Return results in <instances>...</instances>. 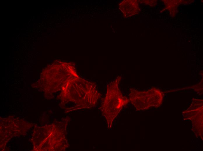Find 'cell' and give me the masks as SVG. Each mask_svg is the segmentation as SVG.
<instances>
[{"mask_svg":"<svg viewBox=\"0 0 203 151\" xmlns=\"http://www.w3.org/2000/svg\"><path fill=\"white\" fill-rule=\"evenodd\" d=\"M121 79V76L118 75L108 85L107 91L100 107L109 128L111 127L114 119L123 107L130 101L128 98L123 95L119 88Z\"/></svg>","mask_w":203,"mask_h":151,"instance_id":"6da1fadb","label":"cell"},{"mask_svg":"<svg viewBox=\"0 0 203 151\" xmlns=\"http://www.w3.org/2000/svg\"><path fill=\"white\" fill-rule=\"evenodd\" d=\"M129 100L137 110H145L150 107L149 96L147 91H139L131 88Z\"/></svg>","mask_w":203,"mask_h":151,"instance_id":"7a4b0ae2","label":"cell"},{"mask_svg":"<svg viewBox=\"0 0 203 151\" xmlns=\"http://www.w3.org/2000/svg\"><path fill=\"white\" fill-rule=\"evenodd\" d=\"M147 91L150 98V107H160L162 104L163 101L162 92L155 87H153Z\"/></svg>","mask_w":203,"mask_h":151,"instance_id":"3957f363","label":"cell"}]
</instances>
